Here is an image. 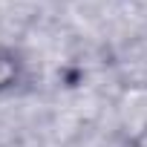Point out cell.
Segmentation results:
<instances>
[{"label":"cell","instance_id":"obj_1","mask_svg":"<svg viewBox=\"0 0 147 147\" xmlns=\"http://www.w3.org/2000/svg\"><path fill=\"white\" fill-rule=\"evenodd\" d=\"M29 81V61L18 46L0 43V95L18 92Z\"/></svg>","mask_w":147,"mask_h":147},{"label":"cell","instance_id":"obj_2","mask_svg":"<svg viewBox=\"0 0 147 147\" xmlns=\"http://www.w3.org/2000/svg\"><path fill=\"white\" fill-rule=\"evenodd\" d=\"M127 147H147V124H144V127L127 141Z\"/></svg>","mask_w":147,"mask_h":147}]
</instances>
